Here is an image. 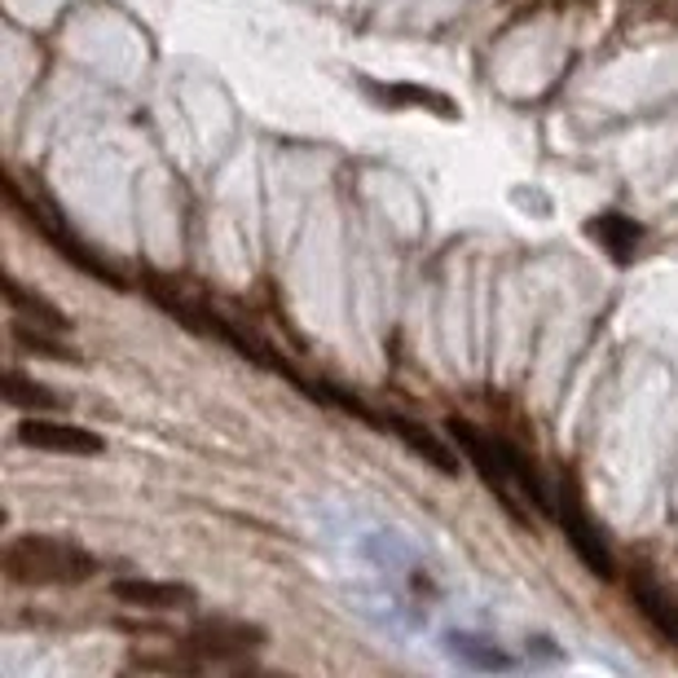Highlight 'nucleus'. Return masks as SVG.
Wrapping results in <instances>:
<instances>
[{
    "mask_svg": "<svg viewBox=\"0 0 678 678\" xmlns=\"http://www.w3.org/2000/svg\"><path fill=\"white\" fill-rule=\"evenodd\" d=\"M0 568L13 586H84L98 572V560L67 538L27 534L4 547Z\"/></svg>",
    "mask_w": 678,
    "mask_h": 678,
    "instance_id": "obj_1",
    "label": "nucleus"
},
{
    "mask_svg": "<svg viewBox=\"0 0 678 678\" xmlns=\"http://www.w3.org/2000/svg\"><path fill=\"white\" fill-rule=\"evenodd\" d=\"M4 199H9V208L18 212V217H27V226L36 229V233H44L58 251H62V260L67 265H76L80 273H89V278H98V282H107V287H114V291H123L128 282H123V273L114 269V265H107L89 242H80L71 229L62 226V217L53 212V208H44V203H36V199H27L22 190H18V181H4Z\"/></svg>",
    "mask_w": 678,
    "mask_h": 678,
    "instance_id": "obj_2",
    "label": "nucleus"
},
{
    "mask_svg": "<svg viewBox=\"0 0 678 678\" xmlns=\"http://www.w3.org/2000/svg\"><path fill=\"white\" fill-rule=\"evenodd\" d=\"M186 648L199 657V661H247L251 652L265 648V630L251 626V621H238V617H203L190 626L186 635Z\"/></svg>",
    "mask_w": 678,
    "mask_h": 678,
    "instance_id": "obj_3",
    "label": "nucleus"
},
{
    "mask_svg": "<svg viewBox=\"0 0 678 678\" xmlns=\"http://www.w3.org/2000/svg\"><path fill=\"white\" fill-rule=\"evenodd\" d=\"M446 428H450L453 446L462 450V458H467V462L480 471V480H485V485L498 493V502H502V507L516 516V498H511V489H507V467H502L498 441H493V437H485L480 428H471V423H467V419H458V415H453V419H446Z\"/></svg>",
    "mask_w": 678,
    "mask_h": 678,
    "instance_id": "obj_4",
    "label": "nucleus"
},
{
    "mask_svg": "<svg viewBox=\"0 0 678 678\" xmlns=\"http://www.w3.org/2000/svg\"><path fill=\"white\" fill-rule=\"evenodd\" d=\"M560 529H565L568 547L577 551V560L590 568L599 581H608L612 572H617V565H612V551L604 547V538H599V529L590 525V516H586V507L577 502V493L568 489V493H560Z\"/></svg>",
    "mask_w": 678,
    "mask_h": 678,
    "instance_id": "obj_5",
    "label": "nucleus"
},
{
    "mask_svg": "<svg viewBox=\"0 0 678 678\" xmlns=\"http://www.w3.org/2000/svg\"><path fill=\"white\" fill-rule=\"evenodd\" d=\"M18 441L31 446V450L71 453V458H93V453L107 450V441L98 432L76 428V423H53V419H22L18 423Z\"/></svg>",
    "mask_w": 678,
    "mask_h": 678,
    "instance_id": "obj_6",
    "label": "nucleus"
},
{
    "mask_svg": "<svg viewBox=\"0 0 678 678\" xmlns=\"http://www.w3.org/2000/svg\"><path fill=\"white\" fill-rule=\"evenodd\" d=\"M383 428H388V432H392L401 446H410V453H419L428 467H437L441 476H458V471H462V458H458V453H453L450 446L437 437V432H428L419 419L388 410V415H383Z\"/></svg>",
    "mask_w": 678,
    "mask_h": 678,
    "instance_id": "obj_7",
    "label": "nucleus"
},
{
    "mask_svg": "<svg viewBox=\"0 0 678 678\" xmlns=\"http://www.w3.org/2000/svg\"><path fill=\"white\" fill-rule=\"evenodd\" d=\"M111 595L128 608H146V612H172L181 604H195V590L181 581H150V577H114Z\"/></svg>",
    "mask_w": 678,
    "mask_h": 678,
    "instance_id": "obj_8",
    "label": "nucleus"
},
{
    "mask_svg": "<svg viewBox=\"0 0 678 678\" xmlns=\"http://www.w3.org/2000/svg\"><path fill=\"white\" fill-rule=\"evenodd\" d=\"M630 599H635V608L644 612V621L661 635V639H670L678 644V599H670L661 586H652V581H635L630 586Z\"/></svg>",
    "mask_w": 678,
    "mask_h": 678,
    "instance_id": "obj_9",
    "label": "nucleus"
},
{
    "mask_svg": "<svg viewBox=\"0 0 678 678\" xmlns=\"http://www.w3.org/2000/svg\"><path fill=\"white\" fill-rule=\"evenodd\" d=\"M590 233L612 251V260H630L635 256V247H639V238H644V229L635 226L630 217H621V212H604V217H595L590 221Z\"/></svg>",
    "mask_w": 678,
    "mask_h": 678,
    "instance_id": "obj_10",
    "label": "nucleus"
},
{
    "mask_svg": "<svg viewBox=\"0 0 678 678\" xmlns=\"http://www.w3.org/2000/svg\"><path fill=\"white\" fill-rule=\"evenodd\" d=\"M4 300H9V309H18L22 318H31V322H36V327H44V331H58V336H62V331L71 327L62 309H53L49 300L31 296V291H27V287H18L13 278H4Z\"/></svg>",
    "mask_w": 678,
    "mask_h": 678,
    "instance_id": "obj_11",
    "label": "nucleus"
},
{
    "mask_svg": "<svg viewBox=\"0 0 678 678\" xmlns=\"http://www.w3.org/2000/svg\"><path fill=\"white\" fill-rule=\"evenodd\" d=\"M498 441V453H502V467H507V480H516L525 493H529V502L538 507V511H551V502H547V485H542V476L534 471V462L525 458V453L516 450L511 441H502V437H493Z\"/></svg>",
    "mask_w": 678,
    "mask_h": 678,
    "instance_id": "obj_12",
    "label": "nucleus"
},
{
    "mask_svg": "<svg viewBox=\"0 0 678 678\" xmlns=\"http://www.w3.org/2000/svg\"><path fill=\"white\" fill-rule=\"evenodd\" d=\"M370 93L379 102H392V107H428V111H437L441 119H458V107H453L446 93H432V89H419V84H388V89H375L370 84Z\"/></svg>",
    "mask_w": 678,
    "mask_h": 678,
    "instance_id": "obj_13",
    "label": "nucleus"
},
{
    "mask_svg": "<svg viewBox=\"0 0 678 678\" xmlns=\"http://www.w3.org/2000/svg\"><path fill=\"white\" fill-rule=\"evenodd\" d=\"M4 397H9V406H22V410H53V406H58V397H53L44 383L22 379L18 370L4 375Z\"/></svg>",
    "mask_w": 678,
    "mask_h": 678,
    "instance_id": "obj_14",
    "label": "nucleus"
},
{
    "mask_svg": "<svg viewBox=\"0 0 678 678\" xmlns=\"http://www.w3.org/2000/svg\"><path fill=\"white\" fill-rule=\"evenodd\" d=\"M13 339L22 343V348H31V352H44V357H58V361H76V352L67 348V343H58V339L40 336V331H31L27 322H18L13 327Z\"/></svg>",
    "mask_w": 678,
    "mask_h": 678,
    "instance_id": "obj_15",
    "label": "nucleus"
}]
</instances>
